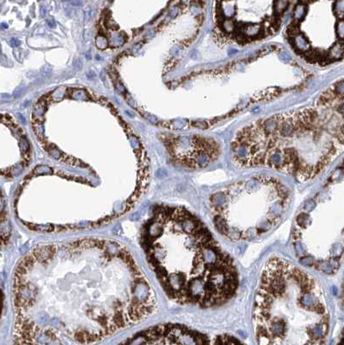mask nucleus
<instances>
[{"instance_id": "ddd939ff", "label": "nucleus", "mask_w": 344, "mask_h": 345, "mask_svg": "<svg viewBox=\"0 0 344 345\" xmlns=\"http://www.w3.org/2000/svg\"><path fill=\"white\" fill-rule=\"evenodd\" d=\"M19 117H20V119L22 120H23V123L24 124V123H25V120H24V118L23 117V115H21V114H20V115H19Z\"/></svg>"}, {"instance_id": "6e6552de", "label": "nucleus", "mask_w": 344, "mask_h": 345, "mask_svg": "<svg viewBox=\"0 0 344 345\" xmlns=\"http://www.w3.org/2000/svg\"><path fill=\"white\" fill-rule=\"evenodd\" d=\"M333 11L339 18H344V0H336L333 5Z\"/></svg>"}, {"instance_id": "7ed1b4c3", "label": "nucleus", "mask_w": 344, "mask_h": 345, "mask_svg": "<svg viewBox=\"0 0 344 345\" xmlns=\"http://www.w3.org/2000/svg\"><path fill=\"white\" fill-rule=\"evenodd\" d=\"M252 327L259 344H324L328 313L323 287L291 261L269 259L255 293Z\"/></svg>"}, {"instance_id": "f03ea898", "label": "nucleus", "mask_w": 344, "mask_h": 345, "mask_svg": "<svg viewBox=\"0 0 344 345\" xmlns=\"http://www.w3.org/2000/svg\"><path fill=\"white\" fill-rule=\"evenodd\" d=\"M148 225L153 241L144 248L170 298L202 309L225 305L236 294L239 273L233 258L192 213L156 206Z\"/></svg>"}, {"instance_id": "39448f33", "label": "nucleus", "mask_w": 344, "mask_h": 345, "mask_svg": "<svg viewBox=\"0 0 344 345\" xmlns=\"http://www.w3.org/2000/svg\"><path fill=\"white\" fill-rule=\"evenodd\" d=\"M176 161L188 168H204L220 157V145L203 137L182 138L171 147Z\"/></svg>"}, {"instance_id": "423d86ee", "label": "nucleus", "mask_w": 344, "mask_h": 345, "mask_svg": "<svg viewBox=\"0 0 344 345\" xmlns=\"http://www.w3.org/2000/svg\"><path fill=\"white\" fill-rule=\"evenodd\" d=\"M148 340H165L164 343L172 344H210L209 337L203 333H201L185 327L183 325H161L155 327L150 332H144Z\"/></svg>"}, {"instance_id": "1a4fd4ad", "label": "nucleus", "mask_w": 344, "mask_h": 345, "mask_svg": "<svg viewBox=\"0 0 344 345\" xmlns=\"http://www.w3.org/2000/svg\"><path fill=\"white\" fill-rule=\"evenodd\" d=\"M11 44L13 47H17V46L20 45V42L17 40V39H16V38H12L11 40Z\"/></svg>"}, {"instance_id": "0eeeda50", "label": "nucleus", "mask_w": 344, "mask_h": 345, "mask_svg": "<svg viewBox=\"0 0 344 345\" xmlns=\"http://www.w3.org/2000/svg\"><path fill=\"white\" fill-rule=\"evenodd\" d=\"M214 343L215 344H236V343L240 344L241 343L234 337L224 335V336H220L217 337Z\"/></svg>"}, {"instance_id": "9d476101", "label": "nucleus", "mask_w": 344, "mask_h": 345, "mask_svg": "<svg viewBox=\"0 0 344 345\" xmlns=\"http://www.w3.org/2000/svg\"><path fill=\"white\" fill-rule=\"evenodd\" d=\"M47 23H48V26H49L50 28H54V27H56V23H55V21L52 20V19H48V20L47 21Z\"/></svg>"}, {"instance_id": "4468645a", "label": "nucleus", "mask_w": 344, "mask_h": 345, "mask_svg": "<svg viewBox=\"0 0 344 345\" xmlns=\"http://www.w3.org/2000/svg\"><path fill=\"white\" fill-rule=\"evenodd\" d=\"M62 1H64V2H68V1H72V0H62Z\"/></svg>"}, {"instance_id": "9b49d317", "label": "nucleus", "mask_w": 344, "mask_h": 345, "mask_svg": "<svg viewBox=\"0 0 344 345\" xmlns=\"http://www.w3.org/2000/svg\"><path fill=\"white\" fill-rule=\"evenodd\" d=\"M80 4H81V1L80 0H74V1H72L73 5L79 6V5H80Z\"/></svg>"}, {"instance_id": "f8f14e48", "label": "nucleus", "mask_w": 344, "mask_h": 345, "mask_svg": "<svg viewBox=\"0 0 344 345\" xmlns=\"http://www.w3.org/2000/svg\"><path fill=\"white\" fill-rule=\"evenodd\" d=\"M2 28H4V29L8 28V24H4V23H3V24H2Z\"/></svg>"}, {"instance_id": "20e7f679", "label": "nucleus", "mask_w": 344, "mask_h": 345, "mask_svg": "<svg viewBox=\"0 0 344 345\" xmlns=\"http://www.w3.org/2000/svg\"><path fill=\"white\" fill-rule=\"evenodd\" d=\"M290 191L275 177L257 176L209 197L217 231L232 241H252L276 229L290 205Z\"/></svg>"}, {"instance_id": "f257e3e1", "label": "nucleus", "mask_w": 344, "mask_h": 345, "mask_svg": "<svg viewBox=\"0 0 344 345\" xmlns=\"http://www.w3.org/2000/svg\"><path fill=\"white\" fill-rule=\"evenodd\" d=\"M344 149V93L333 85L305 108L261 119L237 132L233 162L265 167L304 183L318 176Z\"/></svg>"}]
</instances>
